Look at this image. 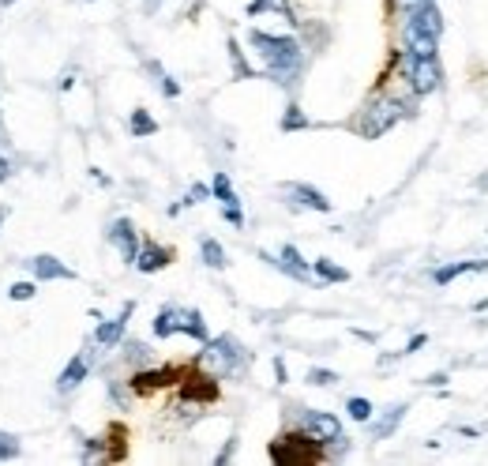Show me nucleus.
I'll use <instances>...</instances> for the list:
<instances>
[{
    "label": "nucleus",
    "mask_w": 488,
    "mask_h": 466,
    "mask_svg": "<svg viewBox=\"0 0 488 466\" xmlns=\"http://www.w3.org/2000/svg\"><path fill=\"white\" fill-rule=\"evenodd\" d=\"M249 46L259 53L267 76L279 87H293L297 76L304 72V49L297 38H282V35H267V30H252Z\"/></svg>",
    "instance_id": "nucleus-1"
},
{
    "label": "nucleus",
    "mask_w": 488,
    "mask_h": 466,
    "mask_svg": "<svg viewBox=\"0 0 488 466\" xmlns=\"http://www.w3.org/2000/svg\"><path fill=\"white\" fill-rule=\"evenodd\" d=\"M440 38H443V12L440 5H421L413 12H406V26H402V46L413 57H436L440 53Z\"/></svg>",
    "instance_id": "nucleus-2"
},
{
    "label": "nucleus",
    "mask_w": 488,
    "mask_h": 466,
    "mask_svg": "<svg viewBox=\"0 0 488 466\" xmlns=\"http://www.w3.org/2000/svg\"><path fill=\"white\" fill-rule=\"evenodd\" d=\"M244 361H249V350H244L233 335L207 338L203 350H199V368H203V372H210L215 380L240 372V368H244Z\"/></svg>",
    "instance_id": "nucleus-3"
},
{
    "label": "nucleus",
    "mask_w": 488,
    "mask_h": 466,
    "mask_svg": "<svg viewBox=\"0 0 488 466\" xmlns=\"http://www.w3.org/2000/svg\"><path fill=\"white\" fill-rule=\"evenodd\" d=\"M150 331H155V338H169V335H192L196 343H207V320L199 308H180V305H166L162 313L155 316V324H150Z\"/></svg>",
    "instance_id": "nucleus-4"
},
{
    "label": "nucleus",
    "mask_w": 488,
    "mask_h": 466,
    "mask_svg": "<svg viewBox=\"0 0 488 466\" xmlns=\"http://www.w3.org/2000/svg\"><path fill=\"white\" fill-rule=\"evenodd\" d=\"M402 79L410 87V95L413 98H424V95H432V90H440L443 83V68H440V60L436 57H413L402 49Z\"/></svg>",
    "instance_id": "nucleus-5"
},
{
    "label": "nucleus",
    "mask_w": 488,
    "mask_h": 466,
    "mask_svg": "<svg viewBox=\"0 0 488 466\" xmlns=\"http://www.w3.org/2000/svg\"><path fill=\"white\" fill-rule=\"evenodd\" d=\"M267 455H270V462L293 466V462H320L323 459V448L309 437V432H286V437L270 440Z\"/></svg>",
    "instance_id": "nucleus-6"
},
{
    "label": "nucleus",
    "mask_w": 488,
    "mask_h": 466,
    "mask_svg": "<svg viewBox=\"0 0 488 466\" xmlns=\"http://www.w3.org/2000/svg\"><path fill=\"white\" fill-rule=\"evenodd\" d=\"M413 109H410V102H402V98H383V102H372L369 109H364V117H361V136L364 140H376V136H383L387 129H394L402 117H410Z\"/></svg>",
    "instance_id": "nucleus-7"
},
{
    "label": "nucleus",
    "mask_w": 488,
    "mask_h": 466,
    "mask_svg": "<svg viewBox=\"0 0 488 466\" xmlns=\"http://www.w3.org/2000/svg\"><path fill=\"white\" fill-rule=\"evenodd\" d=\"M300 432H309V437L320 444V448H330V444H346L342 437V421L327 414V410H304L300 414Z\"/></svg>",
    "instance_id": "nucleus-8"
},
{
    "label": "nucleus",
    "mask_w": 488,
    "mask_h": 466,
    "mask_svg": "<svg viewBox=\"0 0 488 466\" xmlns=\"http://www.w3.org/2000/svg\"><path fill=\"white\" fill-rule=\"evenodd\" d=\"M259 260H267L270 267H279L282 274L297 278V283H309V278H312V264H309V260H304V256L297 253V244H282V253H279V256H270V253H259Z\"/></svg>",
    "instance_id": "nucleus-9"
},
{
    "label": "nucleus",
    "mask_w": 488,
    "mask_h": 466,
    "mask_svg": "<svg viewBox=\"0 0 488 466\" xmlns=\"http://www.w3.org/2000/svg\"><path fill=\"white\" fill-rule=\"evenodd\" d=\"M210 196L222 203L226 223H229L233 230H240V226H244V211H240V200H237V192H233V181H229L226 173H215V181H210Z\"/></svg>",
    "instance_id": "nucleus-10"
},
{
    "label": "nucleus",
    "mask_w": 488,
    "mask_h": 466,
    "mask_svg": "<svg viewBox=\"0 0 488 466\" xmlns=\"http://www.w3.org/2000/svg\"><path fill=\"white\" fill-rule=\"evenodd\" d=\"M106 237H109V244L120 253V260H125V264H136V256H139V233H136L132 219H117V223L106 230Z\"/></svg>",
    "instance_id": "nucleus-11"
},
{
    "label": "nucleus",
    "mask_w": 488,
    "mask_h": 466,
    "mask_svg": "<svg viewBox=\"0 0 488 466\" xmlns=\"http://www.w3.org/2000/svg\"><path fill=\"white\" fill-rule=\"evenodd\" d=\"M132 313H136V301H125V308H120V313H117L113 320L98 324V331H95V343H98V347H117L120 338H125V327H128Z\"/></svg>",
    "instance_id": "nucleus-12"
},
{
    "label": "nucleus",
    "mask_w": 488,
    "mask_h": 466,
    "mask_svg": "<svg viewBox=\"0 0 488 466\" xmlns=\"http://www.w3.org/2000/svg\"><path fill=\"white\" fill-rule=\"evenodd\" d=\"M180 380V372L177 368H143L132 377V391L136 395H150V391H158V388H169Z\"/></svg>",
    "instance_id": "nucleus-13"
},
{
    "label": "nucleus",
    "mask_w": 488,
    "mask_h": 466,
    "mask_svg": "<svg viewBox=\"0 0 488 466\" xmlns=\"http://www.w3.org/2000/svg\"><path fill=\"white\" fill-rule=\"evenodd\" d=\"M173 264V253L169 248H162V244H155V241H143L139 244V256H136V271H143V274H155V271H162V267H169Z\"/></svg>",
    "instance_id": "nucleus-14"
},
{
    "label": "nucleus",
    "mask_w": 488,
    "mask_h": 466,
    "mask_svg": "<svg viewBox=\"0 0 488 466\" xmlns=\"http://www.w3.org/2000/svg\"><path fill=\"white\" fill-rule=\"evenodd\" d=\"M286 196L297 203V207H304V211H320V214H327L330 211V200L320 192V189H312V184H286Z\"/></svg>",
    "instance_id": "nucleus-15"
},
{
    "label": "nucleus",
    "mask_w": 488,
    "mask_h": 466,
    "mask_svg": "<svg viewBox=\"0 0 488 466\" xmlns=\"http://www.w3.org/2000/svg\"><path fill=\"white\" fill-rule=\"evenodd\" d=\"M30 271H35L38 283H56V278H76V271H72L68 264H60V260H56V256H49V253H42V256L30 260Z\"/></svg>",
    "instance_id": "nucleus-16"
},
{
    "label": "nucleus",
    "mask_w": 488,
    "mask_h": 466,
    "mask_svg": "<svg viewBox=\"0 0 488 466\" xmlns=\"http://www.w3.org/2000/svg\"><path fill=\"white\" fill-rule=\"evenodd\" d=\"M481 274V271H488V260H459V264H443V267H436L432 271V283L436 286H451L454 278H463V274Z\"/></svg>",
    "instance_id": "nucleus-17"
},
{
    "label": "nucleus",
    "mask_w": 488,
    "mask_h": 466,
    "mask_svg": "<svg viewBox=\"0 0 488 466\" xmlns=\"http://www.w3.org/2000/svg\"><path fill=\"white\" fill-rule=\"evenodd\" d=\"M86 368H90V365H86V357H83V354H76V357L65 365V372H60V377H56V391H60V395L76 391V388L86 380Z\"/></svg>",
    "instance_id": "nucleus-18"
},
{
    "label": "nucleus",
    "mask_w": 488,
    "mask_h": 466,
    "mask_svg": "<svg viewBox=\"0 0 488 466\" xmlns=\"http://www.w3.org/2000/svg\"><path fill=\"white\" fill-rule=\"evenodd\" d=\"M406 410H410V407H406V402H399V407H391V410H387V414H383L380 421H372V440H387V437H391V432H394V429H399V425H402Z\"/></svg>",
    "instance_id": "nucleus-19"
},
{
    "label": "nucleus",
    "mask_w": 488,
    "mask_h": 466,
    "mask_svg": "<svg viewBox=\"0 0 488 466\" xmlns=\"http://www.w3.org/2000/svg\"><path fill=\"white\" fill-rule=\"evenodd\" d=\"M185 395L188 399H196V402H215L219 399V384H215V377H192L188 384H185Z\"/></svg>",
    "instance_id": "nucleus-20"
},
{
    "label": "nucleus",
    "mask_w": 488,
    "mask_h": 466,
    "mask_svg": "<svg viewBox=\"0 0 488 466\" xmlns=\"http://www.w3.org/2000/svg\"><path fill=\"white\" fill-rule=\"evenodd\" d=\"M312 274H316V278H323V283H350V271H346V267H339L334 260H327V256H320V260L312 264Z\"/></svg>",
    "instance_id": "nucleus-21"
},
{
    "label": "nucleus",
    "mask_w": 488,
    "mask_h": 466,
    "mask_svg": "<svg viewBox=\"0 0 488 466\" xmlns=\"http://www.w3.org/2000/svg\"><path fill=\"white\" fill-rule=\"evenodd\" d=\"M199 256H203L207 267H215V271H222V267L229 264V260H226V248H222L215 237H203V241H199Z\"/></svg>",
    "instance_id": "nucleus-22"
},
{
    "label": "nucleus",
    "mask_w": 488,
    "mask_h": 466,
    "mask_svg": "<svg viewBox=\"0 0 488 466\" xmlns=\"http://www.w3.org/2000/svg\"><path fill=\"white\" fill-rule=\"evenodd\" d=\"M147 72L155 76V83H158V90H162L166 98H177V95H180V83H177V79H173V76L158 65V60H147Z\"/></svg>",
    "instance_id": "nucleus-23"
},
{
    "label": "nucleus",
    "mask_w": 488,
    "mask_h": 466,
    "mask_svg": "<svg viewBox=\"0 0 488 466\" xmlns=\"http://www.w3.org/2000/svg\"><path fill=\"white\" fill-rule=\"evenodd\" d=\"M128 129H132V136H155V132H158V120L150 117L147 109H132Z\"/></svg>",
    "instance_id": "nucleus-24"
},
{
    "label": "nucleus",
    "mask_w": 488,
    "mask_h": 466,
    "mask_svg": "<svg viewBox=\"0 0 488 466\" xmlns=\"http://www.w3.org/2000/svg\"><path fill=\"white\" fill-rule=\"evenodd\" d=\"M346 414H350L353 421H372V402L361 399V395H353V399H346Z\"/></svg>",
    "instance_id": "nucleus-25"
},
{
    "label": "nucleus",
    "mask_w": 488,
    "mask_h": 466,
    "mask_svg": "<svg viewBox=\"0 0 488 466\" xmlns=\"http://www.w3.org/2000/svg\"><path fill=\"white\" fill-rule=\"evenodd\" d=\"M259 12H282V16L293 23V12H290L286 0H252V5H249V16H259Z\"/></svg>",
    "instance_id": "nucleus-26"
},
{
    "label": "nucleus",
    "mask_w": 488,
    "mask_h": 466,
    "mask_svg": "<svg viewBox=\"0 0 488 466\" xmlns=\"http://www.w3.org/2000/svg\"><path fill=\"white\" fill-rule=\"evenodd\" d=\"M297 129H309V117L300 113V106H290L282 117V132H297Z\"/></svg>",
    "instance_id": "nucleus-27"
},
{
    "label": "nucleus",
    "mask_w": 488,
    "mask_h": 466,
    "mask_svg": "<svg viewBox=\"0 0 488 466\" xmlns=\"http://www.w3.org/2000/svg\"><path fill=\"white\" fill-rule=\"evenodd\" d=\"M309 384L312 388H330V384H339V372H330V368H309Z\"/></svg>",
    "instance_id": "nucleus-28"
},
{
    "label": "nucleus",
    "mask_w": 488,
    "mask_h": 466,
    "mask_svg": "<svg viewBox=\"0 0 488 466\" xmlns=\"http://www.w3.org/2000/svg\"><path fill=\"white\" fill-rule=\"evenodd\" d=\"M207 196H210V189H207V184H192V189H188V196H185V200H180V203L173 207V214H177L180 207H196V203H203Z\"/></svg>",
    "instance_id": "nucleus-29"
},
{
    "label": "nucleus",
    "mask_w": 488,
    "mask_h": 466,
    "mask_svg": "<svg viewBox=\"0 0 488 466\" xmlns=\"http://www.w3.org/2000/svg\"><path fill=\"white\" fill-rule=\"evenodd\" d=\"M229 60H233V68H237V79H249V76H252V68L244 65V53H240L237 42H229Z\"/></svg>",
    "instance_id": "nucleus-30"
},
{
    "label": "nucleus",
    "mask_w": 488,
    "mask_h": 466,
    "mask_svg": "<svg viewBox=\"0 0 488 466\" xmlns=\"http://www.w3.org/2000/svg\"><path fill=\"white\" fill-rule=\"evenodd\" d=\"M35 294H38V286H35V283H12V290H8V297H12V301H30Z\"/></svg>",
    "instance_id": "nucleus-31"
},
{
    "label": "nucleus",
    "mask_w": 488,
    "mask_h": 466,
    "mask_svg": "<svg viewBox=\"0 0 488 466\" xmlns=\"http://www.w3.org/2000/svg\"><path fill=\"white\" fill-rule=\"evenodd\" d=\"M19 455V444L12 440V437H0V462H5V459H15Z\"/></svg>",
    "instance_id": "nucleus-32"
},
{
    "label": "nucleus",
    "mask_w": 488,
    "mask_h": 466,
    "mask_svg": "<svg viewBox=\"0 0 488 466\" xmlns=\"http://www.w3.org/2000/svg\"><path fill=\"white\" fill-rule=\"evenodd\" d=\"M424 343H429V338H424V335H413L410 343H406V350H402V354H417V350H421Z\"/></svg>",
    "instance_id": "nucleus-33"
},
{
    "label": "nucleus",
    "mask_w": 488,
    "mask_h": 466,
    "mask_svg": "<svg viewBox=\"0 0 488 466\" xmlns=\"http://www.w3.org/2000/svg\"><path fill=\"white\" fill-rule=\"evenodd\" d=\"M274 377H279V384H286V361L274 357Z\"/></svg>",
    "instance_id": "nucleus-34"
},
{
    "label": "nucleus",
    "mask_w": 488,
    "mask_h": 466,
    "mask_svg": "<svg viewBox=\"0 0 488 466\" xmlns=\"http://www.w3.org/2000/svg\"><path fill=\"white\" fill-rule=\"evenodd\" d=\"M399 5H402L406 12H413V8H421V5H432V0H399Z\"/></svg>",
    "instance_id": "nucleus-35"
},
{
    "label": "nucleus",
    "mask_w": 488,
    "mask_h": 466,
    "mask_svg": "<svg viewBox=\"0 0 488 466\" xmlns=\"http://www.w3.org/2000/svg\"><path fill=\"white\" fill-rule=\"evenodd\" d=\"M443 380H447V377H443V372H432V377H429V380H424V384H432V388H440Z\"/></svg>",
    "instance_id": "nucleus-36"
},
{
    "label": "nucleus",
    "mask_w": 488,
    "mask_h": 466,
    "mask_svg": "<svg viewBox=\"0 0 488 466\" xmlns=\"http://www.w3.org/2000/svg\"><path fill=\"white\" fill-rule=\"evenodd\" d=\"M68 87H76V72H68L65 79H60V90H68Z\"/></svg>",
    "instance_id": "nucleus-37"
},
{
    "label": "nucleus",
    "mask_w": 488,
    "mask_h": 466,
    "mask_svg": "<svg viewBox=\"0 0 488 466\" xmlns=\"http://www.w3.org/2000/svg\"><path fill=\"white\" fill-rule=\"evenodd\" d=\"M8 177V159H0V181Z\"/></svg>",
    "instance_id": "nucleus-38"
},
{
    "label": "nucleus",
    "mask_w": 488,
    "mask_h": 466,
    "mask_svg": "<svg viewBox=\"0 0 488 466\" xmlns=\"http://www.w3.org/2000/svg\"><path fill=\"white\" fill-rule=\"evenodd\" d=\"M0 223H5V214H0Z\"/></svg>",
    "instance_id": "nucleus-39"
}]
</instances>
